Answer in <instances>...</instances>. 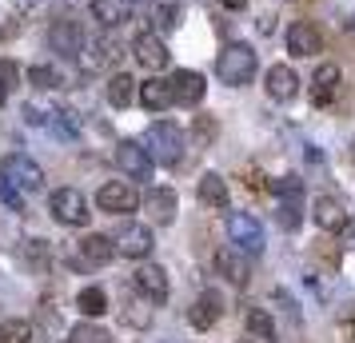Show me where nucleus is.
I'll return each instance as SVG.
<instances>
[{"label": "nucleus", "mask_w": 355, "mask_h": 343, "mask_svg": "<svg viewBox=\"0 0 355 343\" xmlns=\"http://www.w3.org/2000/svg\"><path fill=\"white\" fill-rule=\"evenodd\" d=\"M216 76L224 84H232V88L252 84V76H256V52H252V44H243V40L224 44L220 60H216Z\"/></svg>", "instance_id": "1"}, {"label": "nucleus", "mask_w": 355, "mask_h": 343, "mask_svg": "<svg viewBox=\"0 0 355 343\" xmlns=\"http://www.w3.org/2000/svg\"><path fill=\"white\" fill-rule=\"evenodd\" d=\"M144 152L152 156V164H180L184 160V132L176 128V124H152V128L144 132Z\"/></svg>", "instance_id": "2"}, {"label": "nucleus", "mask_w": 355, "mask_h": 343, "mask_svg": "<svg viewBox=\"0 0 355 343\" xmlns=\"http://www.w3.org/2000/svg\"><path fill=\"white\" fill-rule=\"evenodd\" d=\"M49 212L68 228H88V220H92V212H88V204L76 188H56L49 196Z\"/></svg>", "instance_id": "3"}, {"label": "nucleus", "mask_w": 355, "mask_h": 343, "mask_svg": "<svg viewBox=\"0 0 355 343\" xmlns=\"http://www.w3.org/2000/svg\"><path fill=\"white\" fill-rule=\"evenodd\" d=\"M0 172H4L8 180L17 184V188L24 192V196H28V192H40V188H44V172H40V164L28 160L24 152H12V156H4Z\"/></svg>", "instance_id": "4"}, {"label": "nucleus", "mask_w": 355, "mask_h": 343, "mask_svg": "<svg viewBox=\"0 0 355 343\" xmlns=\"http://www.w3.org/2000/svg\"><path fill=\"white\" fill-rule=\"evenodd\" d=\"M227 236H232V244L248 252V256H259L263 252V228H259L256 216L248 212H232L227 216Z\"/></svg>", "instance_id": "5"}, {"label": "nucleus", "mask_w": 355, "mask_h": 343, "mask_svg": "<svg viewBox=\"0 0 355 343\" xmlns=\"http://www.w3.org/2000/svg\"><path fill=\"white\" fill-rule=\"evenodd\" d=\"M116 168L128 180H152V156L144 152L140 140H120L116 144Z\"/></svg>", "instance_id": "6"}, {"label": "nucleus", "mask_w": 355, "mask_h": 343, "mask_svg": "<svg viewBox=\"0 0 355 343\" xmlns=\"http://www.w3.org/2000/svg\"><path fill=\"white\" fill-rule=\"evenodd\" d=\"M116 244V256H124V260H148L152 256V231L144 228V224H124V228L112 236Z\"/></svg>", "instance_id": "7"}, {"label": "nucleus", "mask_w": 355, "mask_h": 343, "mask_svg": "<svg viewBox=\"0 0 355 343\" xmlns=\"http://www.w3.org/2000/svg\"><path fill=\"white\" fill-rule=\"evenodd\" d=\"M96 204L104 208V212L124 216V212H136V208H140V192H136L128 180H108L104 188H100Z\"/></svg>", "instance_id": "8"}, {"label": "nucleus", "mask_w": 355, "mask_h": 343, "mask_svg": "<svg viewBox=\"0 0 355 343\" xmlns=\"http://www.w3.org/2000/svg\"><path fill=\"white\" fill-rule=\"evenodd\" d=\"M172 104H184V108H196L200 100H204V92H208V84H204V76L200 72H192V68H180V72H172Z\"/></svg>", "instance_id": "9"}, {"label": "nucleus", "mask_w": 355, "mask_h": 343, "mask_svg": "<svg viewBox=\"0 0 355 343\" xmlns=\"http://www.w3.org/2000/svg\"><path fill=\"white\" fill-rule=\"evenodd\" d=\"M252 260L256 256H248V252H240L236 244H227L220 256H216V267H220V276H227L236 288H248V279H252Z\"/></svg>", "instance_id": "10"}, {"label": "nucleus", "mask_w": 355, "mask_h": 343, "mask_svg": "<svg viewBox=\"0 0 355 343\" xmlns=\"http://www.w3.org/2000/svg\"><path fill=\"white\" fill-rule=\"evenodd\" d=\"M220 315H224V295H220V288L200 292L196 308L188 311V319H192L196 331H208V327H216V324H220Z\"/></svg>", "instance_id": "11"}, {"label": "nucleus", "mask_w": 355, "mask_h": 343, "mask_svg": "<svg viewBox=\"0 0 355 343\" xmlns=\"http://www.w3.org/2000/svg\"><path fill=\"white\" fill-rule=\"evenodd\" d=\"M132 52H136V60H140L148 72H160V68H168V60H172V52H168V44H164V36H156V33L136 36Z\"/></svg>", "instance_id": "12"}, {"label": "nucleus", "mask_w": 355, "mask_h": 343, "mask_svg": "<svg viewBox=\"0 0 355 343\" xmlns=\"http://www.w3.org/2000/svg\"><path fill=\"white\" fill-rule=\"evenodd\" d=\"M320 49H323V36H320V28H315L311 20H295V24L288 28V52L291 56L307 60V56H315Z\"/></svg>", "instance_id": "13"}, {"label": "nucleus", "mask_w": 355, "mask_h": 343, "mask_svg": "<svg viewBox=\"0 0 355 343\" xmlns=\"http://www.w3.org/2000/svg\"><path fill=\"white\" fill-rule=\"evenodd\" d=\"M49 44L52 52H60V56H76V52L84 49V36H80V24L76 20H52L49 28Z\"/></svg>", "instance_id": "14"}, {"label": "nucleus", "mask_w": 355, "mask_h": 343, "mask_svg": "<svg viewBox=\"0 0 355 343\" xmlns=\"http://www.w3.org/2000/svg\"><path fill=\"white\" fill-rule=\"evenodd\" d=\"M311 220L320 224V231H343L347 228V208L336 196H320L311 204Z\"/></svg>", "instance_id": "15"}, {"label": "nucleus", "mask_w": 355, "mask_h": 343, "mask_svg": "<svg viewBox=\"0 0 355 343\" xmlns=\"http://www.w3.org/2000/svg\"><path fill=\"white\" fill-rule=\"evenodd\" d=\"M300 92V76L291 64H272L268 68V96L272 100H295Z\"/></svg>", "instance_id": "16"}, {"label": "nucleus", "mask_w": 355, "mask_h": 343, "mask_svg": "<svg viewBox=\"0 0 355 343\" xmlns=\"http://www.w3.org/2000/svg\"><path fill=\"white\" fill-rule=\"evenodd\" d=\"M136 292L148 295L152 304H164V299H168V276H164V267L144 263V267L136 272Z\"/></svg>", "instance_id": "17"}, {"label": "nucleus", "mask_w": 355, "mask_h": 343, "mask_svg": "<svg viewBox=\"0 0 355 343\" xmlns=\"http://www.w3.org/2000/svg\"><path fill=\"white\" fill-rule=\"evenodd\" d=\"M339 92V68L336 64H320L315 68V76H311V104H331Z\"/></svg>", "instance_id": "18"}, {"label": "nucleus", "mask_w": 355, "mask_h": 343, "mask_svg": "<svg viewBox=\"0 0 355 343\" xmlns=\"http://www.w3.org/2000/svg\"><path fill=\"white\" fill-rule=\"evenodd\" d=\"M92 17L100 28H120L132 17V0H92Z\"/></svg>", "instance_id": "19"}, {"label": "nucleus", "mask_w": 355, "mask_h": 343, "mask_svg": "<svg viewBox=\"0 0 355 343\" xmlns=\"http://www.w3.org/2000/svg\"><path fill=\"white\" fill-rule=\"evenodd\" d=\"M200 200L216 208V212H227V180L220 172H204L200 176Z\"/></svg>", "instance_id": "20"}, {"label": "nucleus", "mask_w": 355, "mask_h": 343, "mask_svg": "<svg viewBox=\"0 0 355 343\" xmlns=\"http://www.w3.org/2000/svg\"><path fill=\"white\" fill-rule=\"evenodd\" d=\"M144 208L152 212V220L172 224V220H176V192H172V188H152L144 196Z\"/></svg>", "instance_id": "21"}, {"label": "nucleus", "mask_w": 355, "mask_h": 343, "mask_svg": "<svg viewBox=\"0 0 355 343\" xmlns=\"http://www.w3.org/2000/svg\"><path fill=\"white\" fill-rule=\"evenodd\" d=\"M136 100L144 104L148 112H164V108L172 104V84H164V80H144L140 88H136Z\"/></svg>", "instance_id": "22"}, {"label": "nucleus", "mask_w": 355, "mask_h": 343, "mask_svg": "<svg viewBox=\"0 0 355 343\" xmlns=\"http://www.w3.org/2000/svg\"><path fill=\"white\" fill-rule=\"evenodd\" d=\"M243 324H248V335H252V343H275L272 315H268L263 308H248V315H243Z\"/></svg>", "instance_id": "23"}, {"label": "nucleus", "mask_w": 355, "mask_h": 343, "mask_svg": "<svg viewBox=\"0 0 355 343\" xmlns=\"http://www.w3.org/2000/svg\"><path fill=\"white\" fill-rule=\"evenodd\" d=\"M136 88H140V84L132 80L128 72H116L112 80H108V88H104V92H108V104H112V108H128L132 96H136Z\"/></svg>", "instance_id": "24"}, {"label": "nucleus", "mask_w": 355, "mask_h": 343, "mask_svg": "<svg viewBox=\"0 0 355 343\" xmlns=\"http://www.w3.org/2000/svg\"><path fill=\"white\" fill-rule=\"evenodd\" d=\"M80 252L88 263H108L116 256V244H112V236H88L80 244Z\"/></svg>", "instance_id": "25"}, {"label": "nucleus", "mask_w": 355, "mask_h": 343, "mask_svg": "<svg viewBox=\"0 0 355 343\" xmlns=\"http://www.w3.org/2000/svg\"><path fill=\"white\" fill-rule=\"evenodd\" d=\"M76 308H80L88 319L104 315V311H108V295H104V288H96V283H92V288H84V292L76 295Z\"/></svg>", "instance_id": "26"}, {"label": "nucleus", "mask_w": 355, "mask_h": 343, "mask_svg": "<svg viewBox=\"0 0 355 343\" xmlns=\"http://www.w3.org/2000/svg\"><path fill=\"white\" fill-rule=\"evenodd\" d=\"M28 84H33V88H40V92H52V88H60V72H56V68H49V64H33L28 68Z\"/></svg>", "instance_id": "27"}, {"label": "nucleus", "mask_w": 355, "mask_h": 343, "mask_svg": "<svg viewBox=\"0 0 355 343\" xmlns=\"http://www.w3.org/2000/svg\"><path fill=\"white\" fill-rule=\"evenodd\" d=\"M0 343H33V327L24 319H4L0 324Z\"/></svg>", "instance_id": "28"}, {"label": "nucleus", "mask_w": 355, "mask_h": 343, "mask_svg": "<svg viewBox=\"0 0 355 343\" xmlns=\"http://www.w3.org/2000/svg\"><path fill=\"white\" fill-rule=\"evenodd\" d=\"M0 200H4V204H8L12 212H24V208H28V196H24L17 184L4 176V172H0Z\"/></svg>", "instance_id": "29"}, {"label": "nucleus", "mask_w": 355, "mask_h": 343, "mask_svg": "<svg viewBox=\"0 0 355 343\" xmlns=\"http://www.w3.org/2000/svg\"><path fill=\"white\" fill-rule=\"evenodd\" d=\"M49 128L56 132L60 140H76V120H72V112H64V108L49 112Z\"/></svg>", "instance_id": "30"}, {"label": "nucleus", "mask_w": 355, "mask_h": 343, "mask_svg": "<svg viewBox=\"0 0 355 343\" xmlns=\"http://www.w3.org/2000/svg\"><path fill=\"white\" fill-rule=\"evenodd\" d=\"M108 340H112L108 331H100V327H92V324H76L68 343H108Z\"/></svg>", "instance_id": "31"}, {"label": "nucleus", "mask_w": 355, "mask_h": 343, "mask_svg": "<svg viewBox=\"0 0 355 343\" xmlns=\"http://www.w3.org/2000/svg\"><path fill=\"white\" fill-rule=\"evenodd\" d=\"M300 220H304V216H300V196H284V204H279V224L295 231Z\"/></svg>", "instance_id": "32"}, {"label": "nucleus", "mask_w": 355, "mask_h": 343, "mask_svg": "<svg viewBox=\"0 0 355 343\" xmlns=\"http://www.w3.org/2000/svg\"><path fill=\"white\" fill-rule=\"evenodd\" d=\"M156 24H160L164 33H172L180 24V4H172V0H164L160 8H156Z\"/></svg>", "instance_id": "33"}, {"label": "nucleus", "mask_w": 355, "mask_h": 343, "mask_svg": "<svg viewBox=\"0 0 355 343\" xmlns=\"http://www.w3.org/2000/svg\"><path fill=\"white\" fill-rule=\"evenodd\" d=\"M272 192L275 196H300V192H304V180H300V176H284V180L272 184Z\"/></svg>", "instance_id": "34"}, {"label": "nucleus", "mask_w": 355, "mask_h": 343, "mask_svg": "<svg viewBox=\"0 0 355 343\" xmlns=\"http://www.w3.org/2000/svg\"><path fill=\"white\" fill-rule=\"evenodd\" d=\"M0 84H4V88L17 84V64H12V60H0Z\"/></svg>", "instance_id": "35"}, {"label": "nucleus", "mask_w": 355, "mask_h": 343, "mask_svg": "<svg viewBox=\"0 0 355 343\" xmlns=\"http://www.w3.org/2000/svg\"><path fill=\"white\" fill-rule=\"evenodd\" d=\"M220 4H224V8H232V12H240V8L248 4V0H220Z\"/></svg>", "instance_id": "36"}, {"label": "nucleus", "mask_w": 355, "mask_h": 343, "mask_svg": "<svg viewBox=\"0 0 355 343\" xmlns=\"http://www.w3.org/2000/svg\"><path fill=\"white\" fill-rule=\"evenodd\" d=\"M4 100H8V88H4V84H0V108H4Z\"/></svg>", "instance_id": "37"}, {"label": "nucleus", "mask_w": 355, "mask_h": 343, "mask_svg": "<svg viewBox=\"0 0 355 343\" xmlns=\"http://www.w3.org/2000/svg\"><path fill=\"white\" fill-rule=\"evenodd\" d=\"M352 164H355V140H352Z\"/></svg>", "instance_id": "38"}, {"label": "nucleus", "mask_w": 355, "mask_h": 343, "mask_svg": "<svg viewBox=\"0 0 355 343\" xmlns=\"http://www.w3.org/2000/svg\"><path fill=\"white\" fill-rule=\"evenodd\" d=\"M132 4H136V0H132Z\"/></svg>", "instance_id": "39"}]
</instances>
